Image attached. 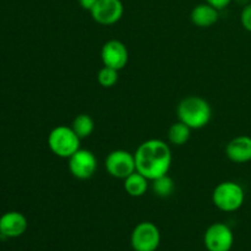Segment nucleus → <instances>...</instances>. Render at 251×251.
Returning <instances> with one entry per match:
<instances>
[{
  "label": "nucleus",
  "instance_id": "nucleus-10",
  "mask_svg": "<svg viewBox=\"0 0 251 251\" xmlns=\"http://www.w3.org/2000/svg\"><path fill=\"white\" fill-rule=\"evenodd\" d=\"M100 58H102L103 65L120 71L126 66L127 60H129V51L123 42L118 39H110L103 44Z\"/></svg>",
  "mask_w": 251,
  "mask_h": 251
},
{
  "label": "nucleus",
  "instance_id": "nucleus-14",
  "mask_svg": "<svg viewBox=\"0 0 251 251\" xmlns=\"http://www.w3.org/2000/svg\"><path fill=\"white\" fill-rule=\"evenodd\" d=\"M149 181L150 180L146 176L135 171L134 173L124 179V189L127 195H130L131 198H141L149 189Z\"/></svg>",
  "mask_w": 251,
  "mask_h": 251
},
{
  "label": "nucleus",
  "instance_id": "nucleus-15",
  "mask_svg": "<svg viewBox=\"0 0 251 251\" xmlns=\"http://www.w3.org/2000/svg\"><path fill=\"white\" fill-rule=\"evenodd\" d=\"M191 129L183 122H176L171 125L168 130V140L174 146H183L190 139Z\"/></svg>",
  "mask_w": 251,
  "mask_h": 251
},
{
  "label": "nucleus",
  "instance_id": "nucleus-12",
  "mask_svg": "<svg viewBox=\"0 0 251 251\" xmlns=\"http://www.w3.org/2000/svg\"><path fill=\"white\" fill-rule=\"evenodd\" d=\"M226 154L234 163H247L251 161V137L240 135L230 140L226 147Z\"/></svg>",
  "mask_w": 251,
  "mask_h": 251
},
{
  "label": "nucleus",
  "instance_id": "nucleus-21",
  "mask_svg": "<svg viewBox=\"0 0 251 251\" xmlns=\"http://www.w3.org/2000/svg\"><path fill=\"white\" fill-rule=\"evenodd\" d=\"M98 0H78V4L81 5L83 10H87V11H91L93 9V6L96 5Z\"/></svg>",
  "mask_w": 251,
  "mask_h": 251
},
{
  "label": "nucleus",
  "instance_id": "nucleus-6",
  "mask_svg": "<svg viewBox=\"0 0 251 251\" xmlns=\"http://www.w3.org/2000/svg\"><path fill=\"white\" fill-rule=\"evenodd\" d=\"M104 164L107 172L113 178L123 180L136 171L134 153L125 150H115L110 152L105 158Z\"/></svg>",
  "mask_w": 251,
  "mask_h": 251
},
{
  "label": "nucleus",
  "instance_id": "nucleus-8",
  "mask_svg": "<svg viewBox=\"0 0 251 251\" xmlns=\"http://www.w3.org/2000/svg\"><path fill=\"white\" fill-rule=\"evenodd\" d=\"M69 171L74 178L86 180L95 176L97 171V158L88 150L80 149L69 157Z\"/></svg>",
  "mask_w": 251,
  "mask_h": 251
},
{
  "label": "nucleus",
  "instance_id": "nucleus-19",
  "mask_svg": "<svg viewBox=\"0 0 251 251\" xmlns=\"http://www.w3.org/2000/svg\"><path fill=\"white\" fill-rule=\"evenodd\" d=\"M240 22H242V26L244 27L248 32H251V4L245 5L244 9L242 10V14H240Z\"/></svg>",
  "mask_w": 251,
  "mask_h": 251
},
{
  "label": "nucleus",
  "instance_id": "nucleus-18",
  "mask_svg": "<svg viewBox=\"0 0 251 251\" xmlns=\"http://www.w3.org/2000/svg\"><path fill=\"white\" fill-rule=\"evenodd\" d=\"M119 71L115 70V69L109 68V66H103L100 71H98L97 80L100 82V85L104 88H110L118 82V75Z\"/></svg>",
  "mask_w": 251,
  "mask_h": 251
},
{
  "label": "nucleus",
  "instance_id": "nucleus-17",
  "mask_svg": "<svg viewBox=\"0 0 251 251\" xmlns=\"http://www.w3.org/2000/svg\"><path fill=\"white\" fill-rule=\"evenodd\" d=\"M151 181L152 191H153L154 195H157L158 198H169V196L174 193V190H176V183H174V180L168 176V174L153 179V180Z\"/></svg>",
  "mask_w": 251,
  "mask_h": 251
},
{
  "label": "nucleus",
  "instance_id": "nucleus-20",
  "mask_svg": "<svg viewBox=\"0 0 251 251\" xmlns=\"http://www.w3.org/2000/svg\"><path fill=\"white\" fill-rule=\"evenodd\" d=\"M206 2L212 5L217 10H223L232 2V0H206Z\"/></svg>",
  "mask_w": 251,
  "mask_h": 251
},
{
  "label": "nucleus",
  "instance_id": "nucleus-11",
  "mask_svg": "<svg viewBox=\"0 0 251 251\" xmlns=\"http://www.w3.org/2000/svg\"><path fill=\"white\" fill-rule=\"evenodd\" d=\"M28 227L27 218L17 211H10L0 217V235L2 238H19Z\"/></svg>",
  "mask_w": 251,
  "mask_h": 251
},
{
  "label": "nucleus",
  "instance_id": "nucleus-16",
  "mask_svg": "<svg viewBox=\"0 0 251 251\" xmlns=\"http://www.w3.org/2000/svg\"><path fill=\"white\" fill-rule=\"evenodd\" d=\"M71 127L75 131V134L82 140L92 134L93 130H95V122L88 114H78L73 120Z\"/></svg>",
  "mask_w": 251,
  "mask_h": 251
},
{
  "label": "nucleus",
  "instance_id": "nucleus-5",
  "mask_svg": "<svg viewBox=\"0 0 251 251\" xmlns=\"http://www.w3.org/2000/svg\"><path fill=\"white\" fill-rule=\"evenodd\" d=\"M130 243L134 251H156L161 244V232L152 222H141L132 229Z\"/></svg>",
  "mask_w": 251,
  "mask_h": 251
},
{
  "label": "nucleus",
  "instance_id": "nucleus-3",
  "mask_svg": "<svg viewBox=\"0 0 251 251\" xmlns=\"http://www.w3.org/2000/svg\"><path fill=\"white\" fill-rule=\"evenodd\" d=\"M245 200L244 189L235 181H222L212 193L213 205L223 212H235Z\"/></svg>",
  "mask_w": 251,
  "mask_h": 251
},
{
  "label": "nucleus",
  "instance_id": "nucleus-13",
  "mask_svg": "<svg viewBox=\"0 0 251 251\" xmlns=\"http://www.w3.org/2000/svg\"><path fill=\"white\" fill-rule=\"evenodd\" d=\"M220 10L213 7L212 5L203 2L199 4L191 10L190 19L195 26L201 27V28H207V27L213 26L218 21L220 17Z\"/></svg>",
  "mask_w": 251,
  "mask_h": 251
},
{
  "label": "nucleus",
  "instance_id": "nucleus-1",
  "mask_svg": "<svg viewBox=\"0 0 251 251\" xmlns=\"http://www.w3.org/2000/svg\"><path fill=\"white\" fill-rule=\"evenodd\" d=\"M136 172L149 180L168 174L172 166V151L163 140L151 139L142 142L134 153Z\"/></svg>",
  "mask_w": 251,
  "mask_h": 251
},
{
  "label": "nucleus",
  "instance_id": "nucleus-7",
  "mask_svg": "<svg viewBox=\"0 0 251 251\" xmlns=\"http://www.w3.org/2000/svg\"><path fill=\"white\" fill-rule=\"evenodd\" d=\"M203 243L208 251H230L234 244V235L227 225L217 222L206 229Z\"/></svg>",
  "mask_w": 251,
  "mask_h": 251
},
{
  "label": "nucleus",
  "instance_id": "nucleus-22",
  "mask_svg": "<svg viewBox=\"0 0 251 251\" xmlns=\"http://www.w3.org/2000/svg\"><path fill=\"white\" fill-rule=\"evenodd\" d=\"M179 251H181V250H179Z\"/></svg>",
  "mask_w": 251,
  "mask_h": 251
},
{
  "label": "nucleus",
  "instance_id": "nucleus-4",
  "mask_svg": "<svg viewBox=\"0 0 251 251\" xmlns=\"http://www.w3.org/2000/svg\"><path fill=\"white\" fill-rule=\"evenodd\" d=\"M81 139L75 134L73 127L66 125L55 126L48 135V147L55 156L69 158L80 150Z\"/></svg>",
  "mask_w": 251,
  "mask_h": 251
},
{
  "label": "nucleus",
  "instance_id": "nucleus-9",
  "mask_svg": "<svg viewBox=\"0 0 251 251\" xmlns=\"http://www.w3.org/2000/svg\"><path fill=\"white\" fill-rule=\"evenodd\" d=\"M90 12L97 24L110 26L120 21L124 14V5L122 0H98Z\"/></svg>",
  "mask_w": 251,
  "mask_h": 251
},
{
  "label": "nucleus",
  "instance_id": "nucleus-2",
  "mask_svg": "<svg viewBox=\"0 0 251 251\" xmlns=\"http://www.w3.org/2000/svg\"><path fill=\"white\" fill-rule=\"evenodd\" d=\"M178 118L191 130L202 129L210 123L212 109L208 102L199 96H189L180 100L178 105Z\"/></svg>",
  "mask_w": 251,
  "mask_h": 251
}]
</instances>
